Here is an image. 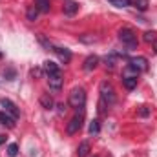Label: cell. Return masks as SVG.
Segmentation results:
<instances>
[{
  "label": "cell",
  "mask_w": 157,
  "mask_h": 157,
  "mask_svg": "<svg viewBox=\"0 0 157 157\" xmlns=\"http://www.w3.org/2000/svg\"><path fill=\"white\" fill-rule=\"evenodd\" d=\"M112 6H115V7H128V6H132V0H108Z\"/></svg>",
  "instance_id": "obj_21"
},
{
  "label": "cell",
  "mask_w": 157,
  "mask_h": 157,
  "mask_svg": "<svg viewBox=\"0 0 157 157\" xmlns=\"http://www.w3.org/2000/svg\"><path fill=\"white\" fill-rule=\"evenodd\" d=\"M39 7L37 6H29L28 7V13H26V17H28V20H37V17H39Z\"/></svg>",
  "instance_id": "obj_18"
},
{
  "label": "cell",
  "mask_w": 157,
  "mask_h": 157,
  "mask_svg": "<svg viewBox=\"0 0 157 157\" xmlns=\"http://www.w3.org/2000/svg\"><path fill=\"white\" fill-rule=\"evenodd\" d=\"M86 104V91L84 88H73L70 93V106L71 108H84Z\"/></svg>",
  "instance_id": "obj_2"
},
{
  "label": "cell",
  "mask_w": 157,
  "mask_h": 157,
  "mask_svg": "<svg viewBox=\"0 0 157 157\" xmlns=\"http://www.w3.org/2000/svg\"><path fill=\"white\" fill-rule=\"evenodd\" d=\"M17 154H18V146L13 143V144H9L7 146V155L9 157H17Z\"/></svg>",
  "instance_id": "obj_23"
},
{
  "label": "cell",
  "mask_w": 157,
  "mask_h": 157,
  "mask_svg": "<svg viewBox=\"0 0 157 157\" xmlns=\"http://www.w3.org/2000/svg\"><path fill=\"white\" fill-rule=\"evenodd\" d=\"M104 62H106V68L113 70V66H115V57H113V55H110V57H106V59H104Z\"/></svg>",
  "instance_id": "obj_24"
},
{
  "label": "cell",
  "mask_w": 157,
  "mask_h": 157,
  "mask_svg": "<svg viewBox=\"0 0 157 157\" xmlns=\"http://www.w3.org/2000/svg\"><path fill=\"white\" fill-rule=\"evenodd\" d=\"M97 66H99V57H97V55H90V57L84 60V70H86V71H93Z\"/></svg>",
  "instance_id": "obj_10"
},
{
  "label": "cell",
  "mask_w": 157,
  "mask_h": 157,
  "mask_svg": "<svg viewBox=\"0 0 157 157\" xmlns=\"http://www.w3.org/2000/svg\"><path fill=\"white\" fill-rule=\"evenodd\" d=\"M62 11H64V15L71 17V15H75V13L78 11V4L75 2V0H66L64 6H62Z\"/></svg>",
  "instance_id": "obj_9"
},
{
  "label": "cell",
  "mask_w": 157,
  "mask_h": 157,
  "mask_svg": "<svg viewBox=\"0 0 157 157\" xmlns=\"http://www.w3.org/2000/svg\"><path fill=\"white\" fill-rule=\"evenodd\" d=\"M40 104H42V108L51 110L55 102H53V99H51V95H49V93H42V95H40Z\"/></svg>",
  "instance_id": "obj_13"
},
{
  "label": "cell",
  "mask_w": 157,
  "mask_h": 157,
  "mask_svg": "<svg viewBox=\"0 0 157 157\" xmlns=\"http://www.w3.org/2000/svg\"><path fill=\"white\" fill-rule=\"evenodd\" d=\"M101 101H104L106 104H113L115 102V90L110 82H102L101 84Z\"/></svg>",
  "instance_id": "obj_3"
},
{
  "label": "cell",
  "mask_w": 157,
  "mask_h": 157,
  "mask_svg": "<svg viewBox=\"0 0 157 157\" xmlns=\"http://www.w3.org/2000/svg\"><path fill=\"white\" fill-rule=\"evenodd\" d=\"M154 51H155V53H157V42H155V44H154Z\"/></svg>",
  "instance_id": "obj_29"
},
{
  "label": "cell",
  "mask_w": 157,
  "mask_h": 157,
  "mask_svg": "<svg viewBox=\"0 0 157 157\" xmlns=\"http://www.w3.org/2000/svg\"><path fill=\"white\" fill-rule=\"evenodd\" d=\"M59 108H60V110H59V113H60V115H62V113H66V106H64V104H60Z\"/></svg>",
  "instance_id": "obj_27"
},
{
  "label": "cell",
  "mask_w": 157,
  "mask_h": 157,
  "mask_svg": "<svg viewBox=\"0 0 157 157\" xmlns=\"http://www.w3.org/2000/svg\"><path fill=\"white\" fill-rule=\"evenodd\" d=\"M119 40H121L124 46H128L130 49L137 48V35H135V31H133L132 28H122V29H119Z\"/></svg>",
  "instance_id": "obj_1"
},
{
  "label": "cell",
  "mask_w": 157,
  "mask_h": 157,
  "mask_svg": "<svg viewBox=\"0 0 157 157\" xmlns=\"http://www.w3.org/2000/svg\"><path fill=\"white\" fill-rule=\"evenodd\" d=\"M42 70H44L48 75H53V73H60V71H59V66H57L53 60H46V62L42 64Z\"/></svg>",
  "instance_id": "obj_11"
},
{
  "label": "cell",
  "mask_w": 157,
  "mask_h": 157,
  "mask_svg": "<svg viewBox=\"0 0 157 157\" xmlns=\"http://www.w3.org/2000/svg\"><path fill=\"white\" fill-rule=\"evenodd\" d=\"M88 154H90V143L88 141H82L77 148V157H86Z\"/></svg>",
  "instance_id": "obj_14"
},
{
  "label": "cell",
  "mask_w": 157,
  "mask_h": 157,
  "mask_svg": "<svg viewBox=\"0 0 157 157\" xmlns=\"http://www.w3.org/2000/svg\"><path fill=\"white\" fill-rule=\"evenodd\" d=\"M48 84H49L51 90L59 91V90L62 88V84H64V78H62L60 73H53V75H48Z\"/></svg>",
  "instance_id": "obj_6"
},
{
  "label": "cell",
  "mask_w": 157,
  "mask_h": 157,
  "mask_svg": "<svg viewBox=\"0 0 157 157\" xmlns=\"http://www.w3.org/2000/svg\"><path fill=\"white\" fill-rule=\"evenodd\" d=\"M137 75H139V71H137L133 66H130V64H126V66H124V70H122V77H133V78H137Z\"/></svg>",
  "instance_id": "obj_15"
},
{
  "label": "cell",
  "mask_w": 157,
  "mask_h": 157,
  "mask_svg": "<svg viewBox=\"0 0 157 157\" xmlns=\"http://www.w3.org/2000/svg\"><path fill=\"white\" fill-rule=\"evenodd\" d=\"M139 115H141V117H148V115H150V110H148V106H141V110H139Z\"/></svg>",
  "instance_id": "obj_25"
},
{
  "label": "cell",
  "mask_w": 157,
  "mask_h": 157,
  "mask_svg": "<svg viewBox=\"0 0 157 157\" xmlns=\"http://www.w3.org/2000/svg\"><path fill=\"white\" fill-rule=\"evenodd\" d=\"M35 6L39 7V11H42V13H48L49 11V0H35Z\"/></svg>",
  "instance_id": "obj_19"
},
{
  "label": "cell",
  "mask_w": 157,
  "mask_h": 157,
  "mask_svg": "<svg viewBox=\"0 0 157 157\" xmlns=\"http://www.w3.org/2000/svg\"><path fill=\"white\" fill-rule=\"evenodd\" d=\"M0 104L4 106V110L11 115L13 119H18L20 117V112H18V108H17V104L15 102H11L9 99H0Z\"/></svg>",
  "instance_id": "obj_5"
},
{
  "label": "cell",
  "mask_w": 157,
  "mask_h": 157,
  "mask_svg": "<svg viewBox=\"0 0 157 157\" xmlns=\"http://www.w3.org/2000/svg\"><path fill=\"white\" fill-rule=\"evenodd\" d=\"M143 39L146 44H155L157 42V31H146L144 35H143Z\"/></svg>",
  "instance_id": "obj_20"
},
{
  "label": "cell",
  "mask_w": 157,
  "mask_h": 157,
  "mask_svg": "<svg viewBox=\"0 0 157 157\" xmlns=\"http://www.w3.org/2000/svg\"><path fill=\"white\" fill-rule=\"evenodd\" d=\"M53 51L59 55V59H60L64 64H68V62L71 60V51H70L68 48H57V46H53Z\"/></svg>",
  "instance_id": "obj_8"
},
{
  "label": "cell",
  "mask_w": 157,
  "mask_h": 157,
  "mask_svg": "<svg viewBox=\"0 0 157 157\" xmlns=\"http://www.w3.org/2000/svg\"><path fill=\"white\" fill-rule=\"evenodd\" d=\"M122 84H124V88H126V90H133V88H137V78L122 77Z\"/></svg>",
  "instance_id": "obj_17"
},
{
  "label": "cell",
  "mask_w": 157,
  "mask_h": 157,
  "mask_svg": "<svg viewBox=\"0 0 157 157\" xmlns=\"http://www.w3.org/2000/svg\"><path fill=\"white\" fill-rule=\"evenodd\" d=\"M0 124H4L7 128H13L15 126V119L11 117L7 112H0Z\"/></svg>",
  "instance_id": "obj_12"
},
{
  "label": "cell",
  "mask_w": 157,
  "mask_h": 157,
  "mask_svg": "<svg viewBox=\"0 0 157 157\" xmlns=\"http://www.w3.org/2000/svg\"><path fill=\"white\" fill-rule=\"evenodd\" d=\"M6 143V135H0V144H4Z\"/></svg>",
  "instance_id": "obj_28"
},
{
  "label": "cell",
  "mask_w": 157,
  "mask_h": 157,
  "mask_svg": "<svg viewBox=\"0 0 157 157\" xmlns=\"http://www.w3.org/2000/svg\"><path fill=\"white\" fill-rule=\"evenodd\" d=\"M80 40H82V42H97V37H86V35H82V37H80Z\"/></svg>",
  "instance_id": "obj_26"
},
{
  "label": "cell",
  "mask_w": 157,
  "mask_h": 157,
  "mask_svg": "<svg viewBox=\"0 0 157 157\" xmlns=\"http://www.w3.org/2000/svg\"><path fill=\"white\" fill-rule=\"evenodd\" d=\"M99 132H101V121L99 119H93L90 122V133L91 135H99Z\"/></svg>",
  "instance_id": "obj_16"
},
{
  "label": "cell",
  "mask_w": 157,
  "mask_h": 157,
  "mask_svg": "<svg viewBox=\"0 0 157 157\" xmlns=\"http://www.w3.org/2000/svg\"><path fill=\"white\" fill-rule=\"evenodd\" d=\"M82 122H84V115H82V113L78 115L77 113L75 117L68 122V126H66V133H68V135H75L78 130L82 128Z\"/></svg>",
  "instance_id": "obj_4"
},
{
  "label": "cell",
  "mask_w": 157,
  "mask_h": 157,
  "mask_svg": "<svg viewBox=\"0 0 157 157\" xmlns=\"http://www.w3.org/2000/svg\"><path fill=\"white\" fill-rule=\"evenodd\" d=\"M130 66H133L141 73V71H146L148 70V60L144 57H133V59H130Z\"/></svg>",
  "instance_id": "obj_7"
},
{
  "label": "cell",
  "mask_w": 157,
  "mask_h": 157,
  "mask_svg": "<svg viewBox=\"0 0 157 157\" xmlns=\"http://www.w3.org/2000/svg\"><path fill=\"white\" fill-rule=\"evenodd\" d=\"M132 4H133L139 11H146V9H148V0H133Z\"/></svg>",
  "instance_id": "obj_22"
}]
</instances>
